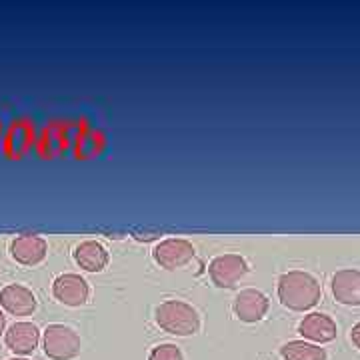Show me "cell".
I'll list each match as a JSON object with an SVG mask.
<instances>
[{
	"label": "cell",
	"mask_w": 360,
	"mask_h": 360,
	"mask_svg": "<svg viewBox=\"0 0 360 360\" xmlns=\"http://www.w3.org/2000/svg\"><path fill=\"white\" fill-rule=\"evenodd\" d=\"M350 340H352V345L360 350V322L352 326V330H350Z\"/></svg>",
	"instance_id": "2e32d148"
},
{
	"label": "cell",
	"mask_w": 360,
	"mask_h": 360,
	"mask_svg": "<svg viewBox=\"0 0 360 360\" xmlns=\"http://www.w3.org/2000/svg\"><path fill=\"white\" fill-rule=\"evenodd\" d=\"M52 295L65 307H82L89 300V283L78 274H60L52 284Z\"/></svg>",
	"instance_id": "8992f818"
},
{
	"label": "cell",
	"mask_w": 360,
	"mask_h": 360,
	"mask_svg": "<svg viewBox=\"0 0 360 360\" xmlns=\"http://www.w3.org/2000/svg\"><path fill=\"white\" fill-rule=\"evenodd\" d=\"M0 304L13 316H28L37 310V296L22 284H8L0 290Z\"/></svg>",
	"instance_id": "9c48e42d"
},
{
	"label": "cell",
	"mask_w": 360,
	"mask_h": 360,
	"mask_svg": "<svg viewBox=\"0 0 360 360\" xmlns=\"http://www.w3.org/2000/svg\"><path fill=\"white\" fill-rule=\"evenodd\" d=\"M333 295L340 304L360 307V270H338L333 276Z\"/></svg>",
	"instance_id": "7c38bea8"
},
{
	"label": "cell",
	"mask_w": 360,
	"mask_h": 360,
	"mask_svg": "<svg viewBox=\"0 0 360 360\" xmlns=\"http://www.w3.org/2000/svg\"><path fill=\"white\" fill-rule=\"evenodd\" d=\"M194 246L184 238H168L155 248V260L167 270L182 269L194 258Z\"/></svg>",
	"instance_id": "5b68a950"
},
{
	"label": "cell",
	"mask_w": 360,
	"mask_h": 360,
	"mask_svg": "<svg viewBox=\"0 0 360 360\" xmlns=\"http://www.w3.org/2000/svg\"><path fill=\"white\" fill-rule=\"evenodd\" d=\"M4 326H6V316H4V312L0 310V335L4 333Z\"/></svg>",
	"instance_id": "e0dca14e"
},
{
	"label": "cell",
	"mask_w": 360,
	"mask_h": 360,
	"mask_svg": "<svg viewBox=\"0 0 360 360\" xmlns=\"http://www.w3.org/2000/svg\"><path fill=\"white\" fill-rule=\"evenodd\" d=\"M284 360H326L324 348L309 345L304 340H290L281 348Z\"/></svg>",
	"instance_id": "5bb4252c"
},
{
	"label": "cell",
	"mask_w": 360,
	"mask_h": 360,
	"mask_svg": "<svg viewBox=\"0 0 360 360\" xmlns=\"http://www.w3.org/2000/svg\"><path fill=\"white\" fill-rule=\"evenodd\" d=\"M8 360H26V359H8Z\"/></svg>",
	"instance_id": "ac0fdd59"
},
{
	"label": "cell",
	"mask_w": 360,
	"mask_h": 360,
	"mask_svg": "<svg viewBox=\"0 0 360 360\" xmlns=\"http://www.w3.org/2000/svg\"><path fill=\"white\" fill-rule=\"evenodd\" d=\"M156 324L174 336H191L200 328V316L184 300H167L156 309Z\"/></svg>",
	"instance_id": "7a4b0ae2"
},
{
	"label": "cell",
	"mask_w": 360,
	"mask_h": 360,
	"mask_svg": "<svg viewBox=\"0 0 360 360\" xmlns=\"http://www.w3.org/2000/svg\"><path fill=\"white\" fill-rule=\"evenodd\" d=\"M44 354L52 360H72L80 354V336L65 324H49L42 335Z\"/></svg>",
	"instance_id": "3957f363"
},
{
	"label": "cell",
	"mask_w": 360,
	"mask_h": 360,
	"mask_svg": "<svg viewBox=\"0 0 360 360\" xmlns=\"http://www.w3.org/2000/svg\"><path fill=\"white\" fill-rule=\"evenodd\" d=\"M248 272V264L243 257L238 255H220L212 258V262L208 264V274L212 284H217L219 288H232L245 278Z\"/></svg>",
	"instance_id": "277c9868"
},
{
	"label": "cell",
	"mask_w": 360,
	"mask_h": 360,
	"mask_svg": "<svg viewBox=\"0 0 360 360\" xmlns=\"http://www.w3.org/2000/svg\"><path fill=\"white\" fill-rule=\"evenodd\" d=\"M75 260L86 272H101L108 264V250L96 240H84L75 250Z\"/></svg>",
	"instance_id": "4fadbf2b"
},
{
	"label": "cell",
	"mask_w": 360,
	"mask_h": 360,
	"mask_svg": "<svg viewBox=\"0 0 360 360\" xmlns=\"http://www.w3.org/2000/svg\"><path fill=\"white\" fill-rule=\"evenodd\" d=\"M148 360H184L176 345H158L150 350Z\"/></svg>",
	"instance_id": "9a60e30c"
},
{
	"label": "cell",
	"mask_w": 360,
	"mask_h": 360,
	"mask_svg": "<svg viewBox=\"0 0 360 360\" xmlns=\"http://www.w3.org/2000/svg\"><path fill=\"white\" fill-rule=\"evenodd\" d=\"M322 296V288L319 281L309 274L292 270L281 276L278 281V298L286 309L290 310H309L319 304Z\"/></svg>",
	"instance_id": "6da1fadb"
},
{
	"label": "cell",
	"mask_w": 360,
	"mask_h": 360,
	"mask_svg": "<svg viewBox=\"0 0 360 360\" xmlns=\"http://www.w3.org/2000/svg\"><path fill=\"white\" fill-rule=\"evenodd\" d=\"M232 310L243 322H258L264 319V314L269 310V298L260 290L246 288L236 295Z\"/></svg>",
	"instance_id": "30bf717a"
},
{
	"label": "cell",
	"mask_w": 360,
	"mask_h": 360,
	"mask_svg": "<svg viewBox=\"0 0 360 360\" xmlns=\"http://www.w3.org/2000/svg\"><path fill=\"white\" fill-rule=\"evenodd\" d=\"M298 333L312 342L324 345V342H330L336 338V322L328 314L310 312L298 324Z\"/></svg>",
	"instance_id": "8fae6325"
},
{
	"label": "cell",
	"mask_w": 360,
	"mask_h": 360,
	"mask_svg": "<svg viewBox=\"0 0 360 360\" xmlns=\"http://www.w3.org/2000/svg\"><path fill=\"white\" fill-rule=\"evenodd\" d=\"M4 342L14 354H32L40 342L39 326L32 322H14L4 335Z\"/></svg>",
	"instance_id": "ba28073f"
},
{
	"label": "cell",
	"mask_w": 360,
	"mask_h": 360,
	"mask_svg": "<svg viewBox=\"0 0 360 360\" xmlns=\"http://www.w3.org/2000/svg\"><path fill=\"white\" fill-rule=\"evenodd\" d=\"M46 252H49V245L39 234H20L11 245L13 258L18 264H25V266L40 264L46 258Z\"/></svg>",
	"instance_id": "52a82bcc"
}]
</instances>
